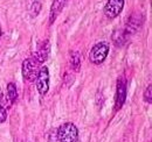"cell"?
Returning <instances> with one entry per match:
<instances>
[{
    "mask_svg": "<svg viewBox=\"0 0 152 142\" xmlns=\"http://www.w3.org/2000/svg\"><path fill=\"white\" fill-rule=\"evenodd\" d=\"M126 99V86H125V80L119 79L117 82V89H116V99H115V109L118 111L123 104L125 103Z\"/></svg>",
    "mask_w": 152,
    "mask_h": 142,
    "instance_id": "obj_7",
    "label": "cell"
},
{
    "mask_svg": "<svg viewBox=\"0 0 152 142\" xmlns=\"http://www.w3.org/2000/svg\"><path fill=\"white\" fill-rule=\"evenodd\" d=\"M144 100L145 101H148L149 104H151L152 103V86H148V89L145 90V92H144Z\"/></svg>",
    "mask_w": 152,
    "mask_h": 142,
    "instance_id": "obj_12",
    "label": "cell"
},
{
    "mask_svg": "<svg viewBox=\"0 0 152 142\" xmlns=\"http://www.w3.org/2000/svg\"><path fill=\"white\" fill-rule=\"evenodd\" d=\"M57 139L60 142H77L78 139L77 127L72 122L61 125L57 129Z\"/></svg>",
    "mask_w": 152,
    "mask_h": 142,
    "instance_id": "obj_1",
    "label": "cell"
},
{
    "mask_svg": "<svg viewBox=\"0 0 152 142\" xmlns=\"http://www.w3.org/2000/svg\"><path fill=\"white\" fill-rule=\"evenodd\" d=\"M108 54H109V43L105 41H102L99 43H96L91 48L89 53V59L94 64H101L105 61Z\"/></svg>",
    "mask_w": 152,
    "mask_h": 142,
    "instance_id": "obj_2",
    "label": "cell"
},
{
    "mask_svg": "<svg viewBox=\"0 0 152 142\" xmlns=\"http://www.w3.org/2000/svg\"><path fill=\"white\" fill-rule=\"evenodd\" d=\"M124 7V0H108V2L104 6V14L109 19L117 18Z\"/></svg>",
    "mask_w": 152,
    "mask_h": 142,
    "instance_id": "obj_5",
    "label": "cell"
},
{
    "mask_svg": "<svg viewBox=\"0 0 152 142\" xmlns=\"http://www.w3.org/2000/svg\"><path fill=\"white\" fill-rule=\"evenodd\" d=\"M49 53H50V43L48 40H43L42 42L39 43L38 48L34 53V58L41 64L48 59Z\"/></svg>",
    "mask_w": 152,
    "mask_h": 142,
    "instance_id": "obj_6",
    "label": "cell"
},
{
    "mask_svg": "<svg viewBox=\"0 0 152 142\" xmlns=\"http://www.w3.org/2000/svg\"><path fill=\"white\" fill-rule=\"evenodd\" d=\"M6 118H7V112H6V109L4 107L0 105V124L4 122L6 120Z\"/></svg>",
    "mask_w": 152,
    "mask_h": 142,
    "instance_id": "obj_13",
    "label": "cell"
},
{
    "mask_svg": "<svg viewBox=\"0 0 152 142\" xmlns=\"http://www.w3.org/2000/svg\"><path fill=\"white\" fill-rule=\"evenodd\" d=\"M70 64L72 67L74 68L75 71L80 70V67H81V54L78 51H73L72 56H70Z\"/></svg>",
    "mask_w": 152,
    "mask_h": 142,
    "instance_id": "obj_10",
    "label": "cell"
},
{
    "mask_svg": "<svg viewBox=\"0 0 152 142\" xmlns=\"http://www.w3.org/2000/svg\"><path fill=\"white\" fill-rule=\"evenodd\" d=\"M7 96H8V99L12 104L15 103V100L18 98V91H17V88L13 83H10L7 85Z\"/></svg>",
    "mask_w": 152,
    "mask_h": 142,
    "instance_id": "obj_11",
    "label": "cell"
},
{
    "mask_svg": "<svg viewBox=\"0 0 152 142\" xmlns=\"http://www.w3.org/2000/svg\"><path fill=\"white\" fill-rule=\"evenodd\" d=\"M40 71V63L35 58H27L22 62V76L28 82H34Z\"/></svg>",
    "mask_w": 152,
    "mask_h": 142,
    "instance_id": "obj_3",
    "label": "cell"
},
{
    "mask_svg": "<svg viewBox=\"0 0 152 142\" xmlns=\"http://www.w3.org/2000/svg\"><path fill=\"white\" fill-rule=\"evenodd\" d=\"M128 33L125 30H115L114 34H113V42L116 47H122L126 40H128Z\"/></svg>",
    "mask_w": 152,
    "mask_h": 142,
    "instance_id": "obj_9",
    "label": "cell"
},
{
    "mask_svg": "<svg viewBox=\"0 0 152 142\" xmlns=\"http://www.w3.org/2000/svg\"><path fill=\"white\" fill-rule=\"evenodd\" d=\"M0 37H1V29H0Z\"/></svg>",
    "mask_w": 152,
    "mask_h": 142,
    "instance_id": "obj_15",
    "label": "cell"
},
{
    "mask_svg": "<svg viewBox=\"0 0 152 142\" xmlns=\"http://www.w3.org/2000/svg\"><path fill=\"white\" fill-rule=\"evenodd\" d=\"M66 1L67 0H54L53 1V5L50 7V14H49V22L50 23H53L56 20L58 14L61 13V11L63 9V7L66 5Z\"/></svg>",
    "mask_w": 152,
    "mask_h": 142,
    "instance_id": "obj_8",
    "label": "cell"
},
{
    "mask_svg": "<svg viewBox=\"0 0 152 142\" xmlns=\"http://www.w3.org/2000/svg\"><path fill=\"white\" fill-rule=\"evenodd\" d=\"M35 82H37V89L39 93L41 96H45L49 90V71L47 67L40 68Z\"/></svg>",
    "mask_w": 152,
    "mask_h": 142,
    "instance_id": "obj_4",
    "label": "cell"
},
{
    "mask_svg": "<svg viewBox=\"0 0 152 142\" xmlns=\"http://www.w3.org/2000/svg\"><path fill=\"white\" fill-rule=\"evenodd\" d=\"M4 101H5V98H4V94H2V92H1V89H0V105H1Z\"/></svg>",
    "mask_w": 152,
    "mask_h": 142,
    "instance_id": "obj_14",
    "label": "cell"
}]
</instances>
